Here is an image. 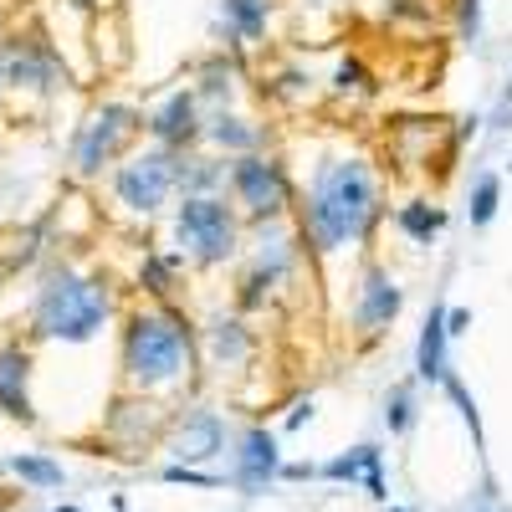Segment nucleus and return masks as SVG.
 Returning <instances> with one entry per match:
<instances>
[{"mask_svg": "<svg viewBox=\"0 0 512 512\" xmlns=\"http://www.w3.org/2000/svg\"><path fill=\"white\" fill-rule=\"evenodd\" d=\"M446 395L456 400V410H461V420H466V431H472V441L482 446V415H477V400H472V390H466V384H461V374L456 369H446Z\"/></svg>", "mask_w": 512, "mask_h": 512, "instance_id": "obj_26", "label": "nucleus"}, {"mask_svg": "<svg viewBox=\"0 0 512 512\" xmlns=\"http://www.w3.org/2000/svg\"><path fill=\"white\" fill-rule=\"evenodd\" d=\"M390 512H410V507H390Z\"/></svg>", "mask_w": 512, "mask_h": 512, "instance_id": "obj_34", "label": "nucleus"}, {"mask_svg": "<svg viewBox=\"0 0 512 512\" xmlns=\"http://www.w3.org/2000/svg\"><path fill=\"white\" fill-rule=\"evenodd\" d=\"M118 359H123V379L139 395L180 390L195 374V333L175 308H139L123 318Z\"/></svg>", "mask_w": 512, "mask_h": 512, "instance_id": "obj_3", "label": "nucleus"}, {"mask_svg": "<svg viewBox=\"0 0 512 512\" xmlns=\"http://www.w3.org/2000/svg\"><path fill=\"white\" fill-rule=\"evenodd\" d=\"M292 267H297V236L282 221H267L256 246H251V277H246V292H241V308H256L277 282L292 277Z\"/></svg>", "mask_w": 512, "mask_h": 512, "instance_id": "obj_10", "label": "nucleus"}, {"mask_svg": "<svg viewBox=\"0 0 512 512\" xmlns=\"http://www.w3.org/2000/svg\"><path fill=\"white\" fill-rule=\"evenodd\" d=\"M497 205H502V175H477L472 180V195H466V221H472L477 231H487L497 221Z\"/></svg>", "mask_w": 512, "mask_h": 512, "instance_id": "obj_23", "label": "nucleus"}, {"mask_svg": "<svg viewBox=\"0 0 512 512\" xmlns=\"http://www.w3.org/2000/svg\"><path fill=\"white\" fill-rule=\"evenodd\" d=\"M384 425H390V436H410L415 431V390L410 384H395V390L384 395Z\"/></svg>", "mask_w": 512, "mask_h": 512, "instance_id": "obj_25", "label": "nucleus"}, {"mask_svg": "<svg viewBox=\"0 0 512 512\" xmlns=\"http://www.w3.org/2000/svg\"><path fill=\"white\" fill-rule=\"evenodd\" d=\"M318 477H328V482H359L374 502H390V482H384V451L374 446V441H359L354 451H344V456H333L328 466H318Z\"/></svg>", "mask_w": 512, "mask_h": 512, "instance_id": "obj_15", "label": "nucleus"}, {"mask_svg": "<svg viewBox=\"0 0 512 512\" xmlns=\"http://www.w3.org/2000/svg\"><path fill=\"white\" fill-rule=\"evenodd\" d=\"M149 134H154V144L159 149H169V154H180V149H190L195 139H200V98L195 93H169L154 113H149Z\"/></svg>", "mask_w": 512, "mask_h": 512, "instance_id": "obj_14", "label": "nucleus"}, {"mask_svg": "<svg viewBox=\"0 0 512 512\" xmlns=\"http://www.w3.org/2000/svg\"><path fill=\"white\" fill-rule=\"evenodd\" d=\"M175 159L169 149H139L128 154L118 169H113V195L123 210H134V216H154V210H164V200L175 195Z\"/></svg>", "mask_w": 512, "mask_h": 512, "instance_id": "obj_7", "label": "nucleus"}, {"mask_svg": "<svg viewBox=\"0 0 512 512\" xmlns=\"http://www.w3.org/2000/svg\"><path fill=\"white\" fill-rule=\"evenodd\" d=\"M466 328H472V313H466V308H446V338H456Z\"/></svg>", "mask_w": 512, "mask_h": 512, "instance_id": "obj_31", "label": "nucleus"}, {"mask_svg": "<svg viewBox=\"0 0 512 512\" xmlns=\"http://www.w3.org/2000/svg\"><path fill=\"white\" fill-rule=\"evenodd\" d=\"M379 226V180L359 154L323 159L303 195V236L318 251L364 246Z\"/></svg>", "mask_w": 512, "mask_h": 512, "instance_id": "obj_1", "label": "nucleus"}, {"mask_svg": "<svg viewBox=\"0 0 512 512\" xmlns=\"http://www.w3.org/2000/svg\"><path fill=\"white\" fill-rule=\"evenodd\" d=\"M313 477H318L313 461H282V472H277V482H313Z\"/></svg>", "mask_w": 512, "mask_h": 512, "instance_id": "obj_30", "label": "nucleus"}, {"mask_svg": "<svg viewBox=\"0 0 512 512\" xmlns=\"http://www.w3.org/2000/svg\"><path fill=\"white\" fill-rule=\"evenodd\" d=\"M175 272H180V256H164V251H149L144 267H139V282L149 297H169L175 292Z\"/></svg>", "mask_w": 512, "mask_h": 512, "instance_id": "obj_24", "label": "nucleus"}, {"mask_svg": "<svg viewBox=\"0 0 512 512\" xmlns=\"http://www.w3.org/2000/svg\"><path fill=\"white\" fill-rule=\"evenodd\" d=\"M139 128H144L139 108H128V103H98L88 118L77 123V134H72V175L77 180H98L108 164L123 159V149L134 144Z\"/></svg>", "mask_w": 512, "mask_h": 512, "instance_id": "obj_5", "label": "nucleus"}, {"mask_svg": "<svg viewBox=\"0 0 512 512\" xmlns=\"http://www.w3.org/2000/svg\"><path fill=\"white\" fill-rule=\"evenodd\" d=\"M108 323H113V292L103 277L82 272L67 256H52L36 272L26 338H41V344H93Z\"/></svg>", "mask_w": 512, "mask_h": 512, "instance_id": "obj_2", "label": "nucleus"}, {"mask_svg": "<svg viewBox=\"0 0 512 512\" xmlns=\"http://www.w3.org/2000/svg\"><path fill=\"white\" fill-rule=\"evenodd\" d=\"M200 139H210L216 149H226V154H256V144H262V128L256 123H246V118H236V113H216L205 128H200Z\"/></svg>", "mask_w": 512, "mask_h": 512, "instance_id": "obj_20", "label": "nucleus"}, {"mask_svg": "<svg viewBox=\"0 0 512 512\" xmlns=\"http://www.w3.org/2000/svg\"><path fill=\"white\" fill-rule=\"evenodd\" d=\"M205 338H210V359H216L221 369H236V364L251 359V333H246L241 318H216L205 328Z\"/></svg>", "mask_w": 512, "mask_h": 512, "instance_id": "obj_21", "label": "nucleus"}, {"mask_svg": "<svg viewBox=\"0 0 512 512\" xmlns=\"http://www.w3.org/2000/svg\"><path fill=\"white\" fill-rule=\"evenodd\" d=\"M333 88H338V93L364 88V67H359V62H338V72H333Z\"/></svg>", "mask_w": 512, "mask_h": 512, "instance_id": "obj_29", "label": "nucleus"}, {"mask_svg": "<svg viewBox=\"0 0 512 512\" xmlns=\"http://www.w3.org/2000/svg\"><path fill=\"white\" fill-rule=\"evenodd\" d=\"M221 21L231 31V47H251V41L267 36L272 0H221Z\"/></svg>", "mask_w": 512, "mask_h": 512, "instance_id": "obj_18", "label": "nucleus"}, {"mask_svg": "<svg viewBox=\"0 0 512 512\" xmlns=\"http://www.w3.org/2000/svg\"><path fill=\"white\" fill-rule=\"evenodd\" d=\"M226 185H231V195L241 205V216L256 221V226L282 221L292 210V180H287V169H282L277 154H241V159H231Z\"/></svg>", "mask_w": 512, "mask_h": 512, "instance_id": "obj_6", "label": "nucleus"}, {"mask_svg": "<svg viewBox=\"0 0 512 512\" xmlns=\"http://www.w3.org/2000/svg\"><path fill=\"white\" fill-rule=\"evenodd\" d=\"M477 512H497V507H477Z\"/></svg>", "mask_w": 512, "mask_h": 512, "instance_id": "obj_35", "label": "nucleus"}, {"mask_svg": "<svg viewBox=\"0 0 512 512\" xmlns=\"http://www.w3.org/2000/svg\"><path fill=\"white\" fill-rule=\"evenodd\" d=\"M57 82H62V72H57V57H52L47 41L16 36V41L0 47V93H16V98L36 93V98H47V93H57Z\"/></svg>", "mask_w": 512, "mask_h": 512, "instance_id": "obj_8", "label": "nucleus"}, {"mask_svg": "<svg viewBox=\"0 0 512 512\" xmlns=\"http://www.w3.org/2000/svg\"><path fill=\"white\" fill-rule=\"evenodd\" d=\"M52 512H82V507H72V502H57V507H52Z\"/></svg>", "mask_w": 512, "mask_h": 512, "instance_id": "obj_33", "label": "nucleus"}, {"mask_svg": "<svg viewBox=\"0 0 512 512\" xmlns=\"http://www.w3.org/2000/svg\"><path fill=\"white\" fill-rule=\"evenodd\" d=\"M446 369H451V359H446V308L436 303V308H431V318H425V328H420L415 374H420L425 384H441V379H446Z\"/></svg>", "mask_w": 512, "mask_h": 512, "instance_id": "obj_16", "label": "nucleus"}, {"mask_svg": "<svg viewBox=\"0 0 512 512\" xmlns=\"http://www.w3.org/2000/svg\"><path fill=\"white\" fill-rule=\"evenodd\" d=\"M308 420H313V400H297V405H292V415H287V431H303Z\"/></svg>", "mask_w": 512, "mask_h": 512, "instance_id": "obj_32", "label": "nucleus"}, {"mask_svg": "<svg viewBox=\"0 0 512 512\" xmlns=\"http://www.w3.org/2000/svg\"><path fill=\"white\" fill-rule=\"evenodd\" d=\"M169 487H205V492H216V487H226V477H216V472H205V466H180V461H169L164 472H159Z\"/></svg>", "mask_w": 512, "mask_h": 512, "instance_id": "obj_27", "label": "nucleus"}, {"mask_svg": "<svg viewBox=\"0 0 512 512\" xmlns=\"http://www.w3.org/2000/svg\"><path fill=\"white\" fill-rule=\"evenodd\" d=\"M200 77H205V82H200V93H205V98H226V103H231V93H236V88H231L236 72H231L226 62H205ZM200 93H195V98H200Z\"/></svg>", "mask_w": 512, "mask_h": 512, "instance_id": "obj_28", "label": "nucleus"}, {"mask_svg": "<svg viewBox=\"0 0 512 512\" xmlns=\"http://www.w3.org/2000/svg\"><path fill=\"white\" fill-rule=\"evenodd\" d=\"M6 472H11L21 487H31V492H57V487H67L62 461L47 456V451H21V456H11Z\"/></svg>", "mask_w": 512, "mask_h": 512, "instance_id": "obj_19", "label": "nucleus"}, {"mask_svg": "<svg viewBox=\"0 0 512 512\" xmlns=\"http://www.w3.org/2000/svg\"><path fill=\"white\" fill-rule=\"evenodd\" d=\"M282 472V446L267 425H246L236 436V451H231V482L246 492V497H262Z\"/></svg>", "mask_w": 512, "mask_h": 512, "instance_id": "obj_12", "label": "nucleus"}, {"mask_svg": "<svg viewBox=\"0 0 512 512\" xmlns=\"http://www.w3.org/2000/svg\"><path fill=\"white\" fill-rule=\"evenodd\" d=\"M231 431H226V415L210 410V405H190L180 410V420L169 425V456H175L180 466H200V461H216L226 451Z\"/></svg>", "mask_w": 512, "mask_h": 512, "instance_id": "obj_11", "label": "nucleus"}, {"mask_svg": "<svg viewBox=\"0 0 512 512\" xmlns=\"http://www.w3.org/2000/svg\"><path fill=\"white\" fill-rule=\"evenodd\" d=\"M400 308H405L400 282L384 272V267H369V272L359 277V292H354V328H359L364 338H379L384 328L400 318Z\"/></svg>", "mask_w": 512, "mask_h": 512, "instance_id": "obj_13", "label": "nucleus"}, {"mask_svg": "<svg viewBox=\"0 0 512 512\" xmlns=\"http://www.w3.org/2000/svg\"><path fill=\"white\" fill-rule=\"evenodd\" d=\"M395 226H400V231H405L415 246H431V241L446 231V210H436L431 200H410V205H400Z\"/></svg>", "mask_w": 512, "mask_h": 512, "instance_id": "obj_22", "label": "nucleus"}, {"mask_svg": "<svg viewBox=\"0 0 512 512\" xmlns=\"http://www.w3.org/2000/svg\"><path fill=\"white\" fill-rule=\"evenodd\" d=\"M31 374H36L31 338L0 333V415L16 420V425H26V431L41 420V415H36V400H31Z\"/></svg>", "mask_w": 512, "mask_h": 512, "instance_id": "obj_9", "label": "nucleus"}, {"mask_svg": "<svg viewBox=\"0 0 512 512\" xmlns=\"http://www.w3.org/2000/svg\"><path fill=\"white\" fill-rule=\"evenodd\" d=\"M226 175H231L226 159H195V154H180L175 159V190H185V200L221 195L226 190Z\"/></svg>", "mask_w": 512, "mask_h": 512, "instance_id": "obj_17", "label": "nucleus"}, {"mask_svg": "<svg viewBox=\"0 0 512 512\" xmlns=\"http://www.w3.org/2000/svg\"><path fill=\"white\" fill-rule=\"evenodd\" d=\"M175 241L185 246L190 262L200 267H221L241 251V216L226 195H195L175 205Z\"/></svg>", "mask_w": 512, "mask_h": 512, "instance_id": "obj_4", "label": "nucleus"}]
</instances>
